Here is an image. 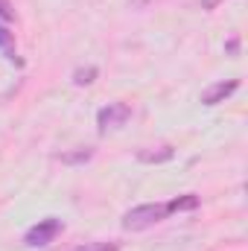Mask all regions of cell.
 Here are the masks:
<instances>
[{
  "mask_svg": "<svg viewBox=\"0 0 248 251\" xmlns=\"http://www.w3.org/2000/svg\"><path fill=\"white\" fill-rule=\"evenodd\" d=\"M164 216H167L164 204H140V207H131L123 216V228L125 231H143V228L158 225Z\"/></svg>",
  "mask_w": 248,
  "mask_h": 251,
  "instance_id": "cell-1",
  "label": "cell"
},
{
  "mask_svg": "<svg viewBox=\"0 0 248 251\" xmlns=\"http://www.w3.org/2000/svg\"><path fill=\"white\" fill-rule=\"evenodd\" d=\"M128 117H131V105H128V102H108V105L99 108V114H97L99 134H105L108 128H120V126H125Z\"/></svg>",
  "mask_w": 248,
  "mask_h": 251,
  "instance_id": "cell-2",
  "label": "cell"
},
{
  "mask_svg": "<svg viewBox=\"0 0 248 251\" xmlns=\"http://www.w3.org/2000/svg\"><path fill=\"white\" fill-rule=\"evenodd\" d=\"M59 234H62V222L50 216V219H41L38 225H32V228L26 231L24 243H26V246H32V249H38V246H50Z\"/></svg>",
  "mask_w": 248,
  "mask_h": 251,
  "instance_id": "cell-3",
  "label": "cell"
},
{
  "mask_svg": "<svg viewBox=\"0 0 248 251\" xmlns=\"http://www.w3.org/2000/svg\"><path fill=\"white\" fill-rule=\"evenodd\" d=\"M237 88H240V82H237V79L216 82V85H210V88L201 94V102H204V105H219V102H225V100H228Z\"/></svg>",
  "mask_w": 248,
  "mask_h": 251,
  "instance_id": "cell-4",
  "label": "cell"
},
{
  "mask_svg": "<svg viewBox=\"0 0 248 251\" xmlns=\"http://www.w3.org/2000/svg\"><path fill=\"white\" fill-rule=\"evenodd\" d=\"M173 155H175L173 146H158V149H140L137 152V161H143V164H164Z\"/></svg>",
  "mask_w": 248,
  "mask_h": 251,
  "instance_id": "cell-5",
  "label": "cell"
},
{
  "mask_svg": "<svg viewBox=\"0 0 248 251\" xmlns=\"http://www.w3.org/2000/svg\"><path fill=\"white\" fill-rule=\"evenodd\" d=\"M0 53L9 59V62L21 64V59H18V53H15V35L9 32V26L6 24H0Z\"/></svg>",
  "mask_w": 248,
  "mask_h": 251,
  "instance_id": "cell-6",
  "label": "cell"
},
{
  "mask_svg": "<svg viewBox=\"0 0 248 251\" xmlns=\"http://www.w3.org/2000/svg\"><path fill=\"white\" fill-rule=\"evenodd\" d=\"M164 207H167V213H178V210H196V207H198V196L187 193V196H178V199L167 201Z\"/></svg>",
  "mask_w": 248,
  "mask_h": 251,
  "instance_id": "cell-7",
  "label": "cell"
},
{
  "mask_svg": "<svg viewBox=\"0 0 248 251\" xmlns=\"http://www.w3.org/2000/svg\"><path fill=\"white\" fill-rule=\"evenodd\" d=\"M91 158H94V149H76V152H64V155H59L62 164H85V161H91Z\"/></svg>",
  "mask_w": 248,
  "mask_h": 251,
  "instance_id": "cell-8",
  "label": "cell"
},
{
  "mask_svg": "<svg viewBox=\"0 0 248 251\" xmlns=\"http://www.w3.org/2000/svg\"><path fill=\"white\" fill-rule=\"evenodd\" d=\"M97 73H99V70H97L94 64H91V67H79V70L73 73V85H79V88H82V85H91V82L97 79Z\"/></svg>",
  "mask_w": 248,
  "mask_h": 251,
  "instance_id": "cell-9",
  "label": "cell"
},
{
  "mask_svg": "<svg viewBox=\"0 0 248 251\" xmlns=\"http://www.w3.org/2000/svg\"><path fill=\"white\" fill-rule=\"evenodd\" d=\"M73 251H117V246L114 243H88V246H79Z\"/></svg>",
  "mask_w": 248,
  "mask_h": 251,
  "instance_id": "cell-10",
  "label": "cell"
},
{
  "mask_svg": "<svg viewBox=\"0 0 248 251\" xmlns=\"http://www.w3.org/2000/svg\"><path fill=\"white\" fill-rule=\"evenodd\" d=\"M0 21H15V9L9 0H0Z\"/></svg>",
  "mask_w": 248,
  "mask_h": 251,
  "instance_id": "cell-11",
  "label": "cell"
},
{
  "mask_svg": "<svg viewBox=\"0 0 248 251\" xmlns=\"http://www.w3.org/2000/svg\"><path fill=\"white\" fill-rule=\"evenodd\" d=\"M219 3H222V0H201V9H207V12H210V9H216Z\"/></svg>",
  "mask_w": 248,
  "mask_h": 251,
  "instance_id": "cell-12",
  "label": "cell"
},
{
  "mask_svg": "<svg viewBox=\"0 0 248 251\" xmlns=\"http://www.w3.org/2000/svg\"><path fill=\"white\" fill-rule=\"evenodd\" d=\"M237 50H240V41H237V38H231V41H228V53H237Z\"/></svg>",
  "mask_w": 248,
  "mask_h": 251,
  "instance_id": "cell-13",
  "label": "cell"
}]
</instances>
